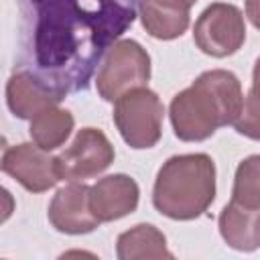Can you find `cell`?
<instances>
[{
	"mask_svg": "<svg viewBox=\"0 0 260 260\" xmlns=\"http://www.w3.org/2000/svg\"><path fill=\"white\" fill-rule=\"evenodd\" d=\"M32 71L65 98L87 87L104 53L136 16L134 0H24Z\"/></svg>",
	"mask_w": 260,
	"mask_h": 260,
	"instance_id": "1",
	"label": "cell"
},
{
	"mask_svg": "<svg viewBox=\"0 0 260 260\" xmlns=\"http://www.w3.org/2000/svg\"><path fill=\"white\" fill-rule=\"evenodd\" d=\"M244 106L240 79L225 69L203 71L169 106L173 132L183 142H201L234 124Z\"/></svg>",
	"mask_w": 260,
	"mask_h": 260,
	"instance_id": "2",
	"label": "cell"
},
{
	"mask_svg": "<svg viewBox=\"0 0 260 260\" xmlns=\"http://www.w3.org/2000/svg\"><path fill=\"white\" fill-rule=\"evenodd\" d=\"M215 199V162L205 152L175 154L156 173L152 205L169 219L203 215Z\"/></svg>",
	"mask_w": 260,
	"mask_h": 260,
	"instance_id": "3",
	"label": "cell"
},
{
	"mask_svg": "<svg viewBox=\"0 0 260 260\" xmlns=\"http://www.w3.org/2000/svg\"><path fill=\"white\" fill-rule=\"evenodd\" d=\"M112 118L130 148H152L162 134L165 106L160 98L144 85L120 95L114 104Z\"/></svg>",
	"mask_w": 260,
	"mask_h": 260,
	"instance_id": "4",
	"label": "cell"
},
{
	"mask_svg": "<svg viewBox=\"0 0 260 260\" xmlns=\"http://www.w3.org/2000/svg\"><path fill=\"white\" fill-rule=\"evenodd\" d=\"M148 79L150 55L140 43L122 39L108 49L95 75V87L102 100L116 102L126 91L144 87Z\"/></svg>",
	"mask_w": 260,
	"mask_h": 260,
	"instance_id": "5",
	"label": "cell"
},
{
	"mask_svg": "<svg viewBox=\"0 0 260 260\" xmlns=\"http://www.w3.org/2000/svg\"><path fill=\"white\" fill-rule=\"evenodd\" d=\"M197 49L209 57H230L238 53L246 41V22L238 6L228 2L209 4L193 26Z\"/></svg>",
	"mask_w": 260,
	"mask_h": 260,
	"instance_id": "6",
	"label": "cell"
},
{
	"mask_svg": "<svg viewBox=\"0 0 260 260\" xmlns=\"http://www.w3.org/2000/svg\"><path fill=\"white\" fill-rule=\"evenodd\" d=\"M114 146L108 136L98 128H81L73 142L57 154L61 179L83 181L104 173L114 162Z\"/></svg>",
	"mask_w": 260,
	"mask_h": 260,
	"instance_id": "7",
	"label": "cell"
},
{
	"mask_svg": "<svg viewBox=\"0 0 260 260\" xmlns=\"http://www.w3.org/2000/svg\"><path fill=\"white\" fill-rule=\"evenodd\" d=\"M2 171L30 193H43L61 181L57 156L35 142H20L4 148Z\"/></svg>",
	"mask_w": 260,
	"mask_h": 260,
	"instance_id": "8",
	"label": "cell"
},
{
	"mask_svg": "<svg viewBox=\"0 0 260 260\" xmlns=\"http://www.w3.org/2000/svg\"><path fill=\"white\" fill-rule=\"evenodd\" d=\"M47 215L57 232L69 236L89 234L102 223L89 207V187L77 181H71L53 195Z\"/></svg>",
	"mask_w": 260,
	"mask_h": 260,
	"instance_id": "9",
	"label": "cell"
},
{
	"mask_svg": "<svg viewBox=\"0 0 260 260\" xmlns=\"http://www.w3.org/2000/svg\"><path fill=\"white\" fill-rule=\"evenodd\" d=\"M138 199V183L124 173L108 175L89 187V207L102 223L122 219L136 211Z\"/></svg>",
	"mask_w": 260,
	"mask_h": 260,
	"instance_id": "10",
	"label": "cell"
},
{
	"mask_svg": "<svg viewBox=\"0 0 260 260\" xmlns=\"http://www.w3.org/2000/svg\"><path fill=\"white\" fill-rule=\"evenodd\" d=\"M63 100L51 85H47L35 71L20 69L10 75L6 83L8 110L20 120H32L41 110L55 106Z\"/></svg>",
	"mask_w": 260,
	"mask_h": 260,
	"instance_id": "11",
	"label": "cell"
},
{
	"mask_svg": "<svg viewBox=\"0 0 260 260\" xmlns=\"http://www.w3.org/2000/svg\"><path fill=\"white\" fill-rule=\"evenodd\" d=\"M136 10L144 30L158 41H173L189 26L187 0H136Z\"/></svg>",
	"mask_w": 260,
	"mask_h": 260,
	"instance_id": "12",
	"label": "cell"
},
{
	"mask_svg": "<svg viewBox=\"0 0 260 260\" xmlns=\"http://www.w3.org/2000/svg\"><path fill=\"white\" fill-rule=\"evenodd\" d=\"M217 228L223 242L238 252H254L260 248V205L248 207L238 201H230L219 217Z\"/></svg>",
	"mask_w": 260,
	"mask_h": 260,
	"instance_id": "13",
	"label": "cell"
},
{
	"mask_svg": "<svg viewBox=\"0 0 260 260\" xmlns=\"http://www.w3.org/2000/svg\"><path fill=\"white\" fill-rule=\"evenodd\" d=\"M116 256L120 260L173 258V252H169L167 238L158 228H154L152 223H138L118 236Z\"/></svg>",
	"mask_w": 260,
	"mask_h": 260,
	"instance_id": "14",
	"label": "cell"
},
{
	"mask_svg": "<svg viewBox=\"0 0 260 260\" xmlns=\"http://www.w3.org/2000/svg\"><path fill=\"white\" fill-rule=\"evenodd\" d=\"M75 126L73 114L69 110L55 106H49L45 110H41L28 126V134L32 138V142L37 146H41L43 150H55L59 146L65 144V140L69 138L71 130Z\"/></svg>",
	"mask_w": 260,
	"mask_h": 260,
	"instance_id": "15",
	"label": "cell"
},
{
	"mask_svg": "<svg viewBox=\"0 0 260 260\" xmlns=\"http://www.w3.org/2000/svg\"><path fill=\"white\" fill-rule=\"evenodd\" d=\"M232 199L248 207L260 205V154H252L238 165Z\"/></svg>",
	"mask_w": 260,
	"mask_h": 260,
	"instance_id": "16",
	"label": "cell"
},
{
	"mask_svg": "<svg viewBox=\"0 0 260 260\" xmlns=\"http://www.w3.org/2000/svg\"><path fill=\"white\" fill-rule=\"evenodd\" d=\"M234 128L238 134L250 140H260V87L258 85H252L248 95L244 98V106L240 116L234 122Z\"/></svg>",
	"mask_w": 260,
	"mask_h": 260,
	"instance_id": "17",
	"label": "cell"
},
{
	"mask_svg": "<svg viewBox=\"0 0 260 260\" xmlns=\"http://www.w3.org/2000/svg\"><path fill=\"white\" fill-rule=\"evenodd\" d=\"M246 16L260 30V0H246Z\"/></svg>",
	"mask_w": 260,
	"mask_h": 260,
	"instance_id": "18",
	"label": "cell"
},
{
	"mask_svg": "<svg viewBox=\"0 0 260 260\" xmlns=\"http://www.w3.org/2000/svg\"><path fill=\"white\" fill-rule=\"evenodd\" d=\"M252 85H258L260 87V57L256 59V63H254V71H252Z\"/></svg>",
	"mask_w": 260,
	"mask_h": 260,
	"instance_id": "19",
	"label": "cell"
},
{
	"mask_svg": "<svg viewBox=\"0 0 260 260\" xmlns=\"http://www.w3.org/2000/svg\"><path fill=\"white\" fill-rule=\"evenodd\" d=\"M187 2H189V4H191V6H193V4H195V2H197V0H187Z\"/></svg>",
	"mask_w": 260,
	"mask_h": 260,
	"instance_id": "20",
	"label": "cell"
}]
</instances>
